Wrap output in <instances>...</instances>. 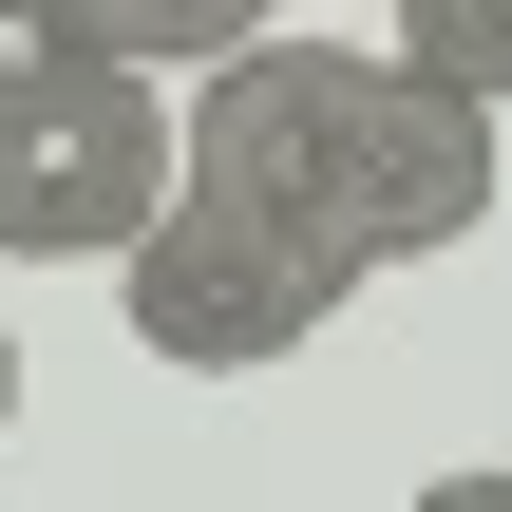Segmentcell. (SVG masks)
<instances>
[{"label":"cell","mask_w":512,"mask_h":512,"mask_svg":"<svg viewBox=\"0 0 512 512\" xmlns=\"http://www.w3.org/2000/svg\"><path fill=\"white\" fill-rule=\"evenodd\" d=\"M76 19H95V38H114L133 76H209V57H228V38H247L266 0H76Z\"/></svg>","instance_id":"obj_5"},{"label":"cell","mask_w":512,"mask_h":512,"mask_svg":"<svg viewBox=\"0 0 512 512\" xmlns=\"http://www.w3.org/2000/svg\"><path fill=\"white\" fill-rule=\"evenodd\" d=\"M0 418H19V342H0Z\"/></svg>","instance_id":"obj_6"},{"label":"cell","mask_w":512,"mask_h":512,"mask_svg":"<svg viewBox=\"0 0 512 512\" xmlns=\"http://www.w3.org/2000/svg\"><path fill=\"white\" fill-rule=\"evenodd\" d=\"M361 285H380V266H361L342 228H304L285 190H228V171H171L152 228L114 247V304H133V342H152L171 380H266V361H304Z\"/></svg>","instance_id":"obj_2"},{"label":"cell","mask_w":512,"mask_h":512,"mask_svg":"<svg viewBox=\"0 0 512 512\" xmlns=\"http://www.w3.org/2000/svg\"><path fill=\"white\" fill-rule=\"evenodd\" d=\"M171 190V76H133L114 38L0 76V266H114Z\"/></svg>","instance_id":"obj_3"},{"label":"cell","mask_w":512,"mask_h":512,"mask_svg":"<svg viewBox=\"0 0 512 512\" xmlns=\"http://www.w3.org/2000/svg\"><path fill=\"white\" fill-rule=\"evenodd\" d=\"M380 38H399L418 76H456L475 114H512V0H380Z\"/></svg>","instance_id":"obj_4"},{"label":"cell","mask_w":512,"mask_h":512,"mask_svg":"<svg viewBox=\"0 0 512 512\" xmlns=\"http://www.w3.org/2000/svg\"><path fill=\"white\" fill-rule=\"evenodd\" d=\"M171 171L285 190L304 228H342L361 266H437L494 228V114L456 76H418L399 38H285L247 19L190 95H171Z\"/></svg>","instance_id":"obj_1"}]
</instances>
